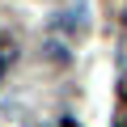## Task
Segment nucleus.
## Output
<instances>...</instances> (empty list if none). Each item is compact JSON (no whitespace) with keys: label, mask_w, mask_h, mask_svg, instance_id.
Listing matches in <instances>:
<instances>
[{"label":"nucleus","mask_w":127,"mask_h":127,"mask_svg":"<svg viewBox=\"0 0 127 127\" xmlns=\"http://www.w3.org/2000/svg\"><path fill=\"white\" fill-rule=\"evenodd\" d=\"M0 72H4V55H0Z\"/></svg>","instance_id":"2"},{"label":"nucleus","mask_w":127,"mask_h":127,"mask_svg":"<svg viewBox=\"0 0 127 127\" xmlns=\"http://www.w3.org/2000/svg\"><path fill=\"white\" fill-rule=\"evenodd\" d=\"M114 127H127V119H119V123H114Z\"/></svg>","instance_id":"1"}]
</instances>
